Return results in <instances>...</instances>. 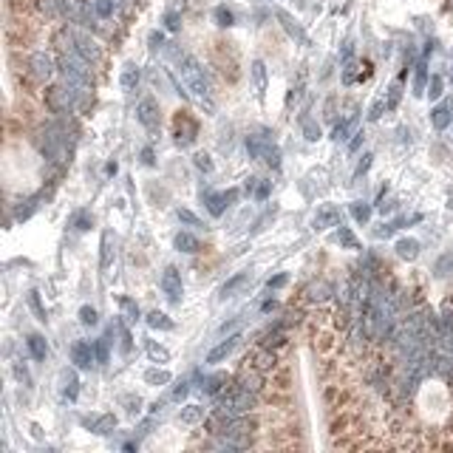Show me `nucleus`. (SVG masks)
I'll use <instances>...</instances> for the list:
<instances>
[{
	"label": "nucleus",
	"instance_id": "ddd939ff",
	"mask_svg": "<svg viewBox=\"0 0 453 453\" xmlns=\"http://www.w3.org/2000/svg\"><path fill=\"white\" fill-rule=\"evenodd\" d=\"M338 221H340V210H338V207H323L320 213L315 216V227H317V230L338 227Z\"/></svg>",
	"mask_w": 453,
	"mask_h": 453
},
{
	"label": "nucleus",
	"instance_id": "1a4fd4ad",
	"mask_svg": "<svg viewBox=\"0 0 453 453\" xmlns=\"http://www.w3.org/2000/svg\"><path fill=\"white\" fill-rule=\"evenodd\" d=\"M238 340H241V338H227L224 343H219V346H216L213 351H210V354H207V362H213V366H216V362H221V360H227V357H230L232 351H235V346H238Z\"/></svg>",
	"mask_w": 453,
	"mask_h": 453
},
{
	"label": "nucleus",
	"instance_id": "f3484780",
	"mask_svg": "<svg viewBox=\"0 0 453 453\" xmlns=\"http://www.w3.org/2000/svg\"><path fill=\"white\" fill-rule=\"evenodd\" d=\"M227 382H230V377H227V374H216V377H207L201 388L207 391V394H213V397H216V394H221V391H224V385H227Z\"/></svg>",
	"mask_w": 453,
	"mask_h": 453
},
{
	"label": "nucleus",
	"instance_id": "f704fd0d",
	"mask_svg": "<svg viewBox=\"0 0 453 453\" xmlns=\"http://www.w3.org/2000/svg\"><path fill=\"white\" fill-rule=\"evenodd\" d=\"M136 80H139V71H133V68H131V71H125L122 85H125V88H133V82H136Z\"/></svg>",
	"mask_w": 453,
	"mask_h": 453
},
{
	"label": "nucleus",
	"instance_id": "dca6fc26",
	"mask_svg": "<svg viewBox=\"0 0 453 453\" xmlns=\"http://www.w3.org/2000/svg\"><path fill=\"white\" fill-rule=\"evenodd\" d=\"M250 284V275H247V272H241V275H235V278H230L224 286H221V297H232L241 286H247Z\"/></svg>",
	"mask_w": 453,
	"mask_h": 453
},
{
	"label": "nucleus",
	"instance_id": "6e6552de",
	"mask_svg": "<svg viewBox=\"0 0 453 453\" xmlns=\"http://www.w3.org/2000/svg\"><path fill=\"white\" fill-rule=\"evenodd\" d=\"M235 190L230 193H204V204L210 207V213L213 216H221L224 213V207H230V201H235Z\"/></svg>",
	"mask_w": 453,
	"mask_h": 453
},
{
	"label": "nucleus",
	"instance_id": "58836bf2",
	"mask_svg": "<svg viewBox=\"0 0 453 453\" xmlns=\"http://www.w3.org/2000/svg\"><path fill=\"white\" fill-rule=\"evenodd\" d=\"M173 397H176V400H185V397H187V382H181V385L176 388V394H173Z\"/></svg>",
	"mask_w": 453,
	"mask_h": 453
},
{
	"label": "nucleus",
	"instance_id": "b1692460",
	"mask_svg": "<svg viewBox=\"0 0 453 453\" xmlns=\"http://www.w3.org/2000/svg\"><path fill=\"white\" fill-rule=\"evenodd\" d=\"M63 382H66V385H63V394H66L68 400H77V377H74V374H66Z\"/></svg>",
	"mask_w": 453,
	"mask_h": 453
},
{
	"label": "nucleus",
	"instance_id": "a878e982",
	"mask_svg": "<svg viewBox=\"0 0 453 453\" xmlns=\"http://www.w3.org/2000/svg\"><path fill=\"white\" fill-rule=\"evenodd\" d=\"M28 306L35 309L37 320H46V312H43V306H40V295H37V292H28Z\"/></svg>",
	"mask_w": 453,
	"mask_h": 453
},
{
	"label": "nucleus",
	"instance_id": "cd10ccee",
	"mask_svg": "<svg viewBox=\"0 0 453 453\" xmlns=\"http://www.w3.org/2000/svg\"><path fill=\"white\" fill-rule=\"evenodd\" d=\"M91 224H94V219H91L88 213H77V216H74V227H77L80 232H85V230H91Z\"/></svg>",
	"mask_w": 453,
	"mask_h": 453
},
{
	"label": "nucleus",
	"instance_id": "423d86ee",
	"mask_svg": "<svg viewBox=\"0 0 453 453\" xmlns=\"http://www.w3.org/2000/svg\"><path fill=\"white\" fill-rule=\"evenodd\" d=\"M94 357H97L94 346L85 343V340H77V343L71 346V362H74L77 369H91V362H94Z\"/></svg>",
	"mask_w": 453,
	"mask_h": 453
},
{
	"label": "nucleus",
	"instance_id": "4c0bfd02",
	"mask_svg": "<svg viewBox=\"0 0 453 453\" xmlns=\"http://www.w3.org/2000/svg\"><path fill=\"white\" fill-rule=\"evenodd\" d=\"M122 403H125V405H131V408H128L131 414H133V411H139V405H142V400H139V397H122Z\"/></svg>",
	"mask_w": 453,
	"mask_h": 453
},
{
	"label": "nucleus",
	"instance_id": "39448f33",
	"mask_svg": "<svg viewBox=\"0 0 453 453\" xmlns=\"http://www.w3.org/2000/svg\"><path fill=\"white\" fill-rule=\"evenodd\" d=\"M162 289L167 295L170 304H178L181 300V272L176 266H167L165 269V275H162Z\"/></svg>",
	"mask_w": 453,
	"mask_h": 453
},
{
	"label": "nucleus",
	"instance_id": "6ab92c4d",
	"mask_svg": "<svg viewBox=\"0 0 453 453\" xmlns=\"http://www.w3.org/2000/svg\"><path fill=\"white\" fill-rule=\"evenodd\" d=\"M147 323H150V329H165V331L173 329V320H170L165 312H150V315H147Z\"/></svg>",
	"mask_w": 453,
	"mask_h": 453
},
{
	"label": "nucleus",
	"instance_id": "ea45409f",
	"mask_svg": "<svg viewBox=\"0 0 453 453\" xmlns=\"http://www.w3.org/2000/svg\"><path fill=\"white\" fill-rule=\"evenodd\" d=\"M255 196H258V198H266V196H269V181H264V185L255 190Z\"/></svg>",
	"mask_w": 453,
	"mask_h": 453
},
{
	"label": "nucleus",
	"instance_id": "bb28decb",
	"mask_svg": "<svg viewBox=\"0 0 453 453\" xmlns=\"http://www.w3.org/2000/svg\"><path fill=\"white\" fill-rule=\"evenodd\" d=\"M102 269L111 266V235H102V261H100Z\"/></svg>",
	"mask_w": 453,
	"mask_h": 453
},
{
	"label": "nucleus",
	"instance_id": "72a5a7b5",
	"mask_svg": "<svg viewBox=\"0 0 453 453\" xmlns=\"http://www.w3.org/2000/svg\"><path fill=\"white\" fill-rule=\"evenodd\" d=\"M196 165H198L201 170H207V173L213 170V162H210V156H207V154H198V156H196Z\"/></svg>",
	"mask_w": 453,
	"mask_h": 453
},
{
	"label": "nucleus",
	"instance_id": "f8f14e48",
	"mask_svg": "<svg viewBox=\"0 0 453 453\" xmlns=\"http://www.w3.org/2000/svg\"><path fill=\"white\" fill-rule=\"evenodd\" d=\"M309 300H312V304H323V300H329L331 295H338V289L335 286H331L329 281H320V284H312L309 289Z\"/></svg>",
	"mask_w": 453,
	"mask_h": 453
},
{
	"label": "nucleus",
	"instance_id": "7ed1b4c3",
	"mask_svg": "<svg viewBox=\"0 0 453 453\" xmlns=\"http://www.w3.org/2000/svg\"><path fill=\"white\" fill-rule=\"evenodd\" d=\"M244 366H252V369H258V371H264V374H272V371H275V369L281 366V362H278V354L272 351V349L258 346L252 354H247Z\"/></svg>",
	"mask_w": 453,
	"mask_h": 453
},
{
	"label": "nucleus",
	"instance_id": "0eeeda50",
	"mask_svg": "<svg viewBox=\"0 0 453 453\" xmlns=\"http://www.w3.org/2000/svg\"><path fill=\"white\" fill-rule=\"evenodd\" d=\"M136 113H139V122H142L147 131H156V125H159V105H156L154 100H142Z\"/></svg>",
	"mask_w": 453,
	"mask_h": 453
},
{
	"label": "nucleus",
	"instance_id": "4be33fe9",
	"mask_svg": "<svg viewBox=\"0 0 453 453\" xmlns=\"http://www.w3.org/2000/svg\"><path fill=\"white\" fill-rule=\"evenodd\" d=\"M147 354L154 357V360H159V362H167V360H170V351L162 349V346H156L154 340H147Z\"/></svg>",
	"mask_w": 453,
	"mask_h": 453
},
{
	"label": "nucleus",
	"instance_id": "e433bc0d",
	"mask_svg": "<svg viewBox=\"0 0 453 453\" xmlns=\"http://www.w3.org/2000/svg\"><path fill=\"white\" fill-rule=\"evenodd\" d=\"M286 281H289V275H275V278L269 281V289H281Z\"/></svg>",
	"mask_w": 453,
	"mask_h": 453
},
{
	"label": "nucleus",
	"instance_id": "412c9836",
	"mask_svg": "<svg viewBox=\"0 0 453 453\" xmlns=\"http://www.w3.org/2000/svg\"><path fill=\"white\" fill-rule=\"evenodd\" d=\"M145 382H150V385H165V382H170V374H167V371L150 369V371H145Z\"/></svg>",
	"mask_w": 453,
	"mask_h": 453
},
{
	"label": "nucleus",
	"instance_id": "c85d7f7f",
	"mask_svg": "<svg viewBox=\"0 0 453 453\" xmlns=\"http://www.w3.org/2000/svg\"><path fill=\"white\" fill-rule=\"evenodd\" d=\"M80 320H82L85 326H94V323H97V309L82 306V309H80Z\"/></svg>",
	"mask_w": 453,
	"mask_h": 453
},
{
	"label": "nucleus",
	"instance_id": "2eb2a0df",
	"mask_svg": "<svg viewBox=\"0 0 453 453\" xmlns=\"http://www.w3.org/2000/svg\"><path fill=\"white\" fill-rule=\"evenodd\" d=\"M26 346H28V351H32L35 360H46V357H48V346H46V340H43L40 335H28Z\"/></svg>",
	"mask_w": 453,
	"mask_h": 453
},
{
	"label": "nucleus",
	"instance_id": "9d476101",
	"mask_svg": "<svg viewBox=\"0 0 453 453\" xmlns=\"http://www.w3.org/2000/svg\"><path fill=\"white\" fill-rule=\"evenodd\" d=\"M176 250L187 252V255H196V252H201V241L193 232H178L176 235Z\"/></svg>",
	"mask_w": 453,
	"mask_h": 453
},
{
	"label": "nucleus",
	"instance_id": "c9c22d12",
	"mask_svg": "<svg viewBox=\"0 0 453 453\" xmlns=\"http://www.w3.org/2000/svg\"><path fill=\"white\" fill-rule=\"evenodd\" d=\"M304 131H306V139H312V142L320 136V128H317V125H312V122H306V125H304Z\"/></svg>",
	"mask_w": 453,
	"mask_h": 453
},
{
	"label": "nucleus",
	"instance_id": "a19ab883",
	"mask_svg": "<svg viewBox=\"0 0 453 453\" xmlns=\"http://www.w3.org/2000/svg\"><path fill=\"white\" fill-rule=\"evenodd\" d=\"M142 162H145V165H154V154H150V150H145V154H142Z\"/></svg>",
	"mask_w": 453,
	"mask_h": 453
},
{
	"label": "nucleus",
	"instance_id": "a211bd4d",
	"mask_svg": "<svg viewBox=\"0 0 453 453\" xmlns=\"http://www.w3.org/2000/svg\"><path fill=\"white\" fill-rule=\"evenodd\" d=\"M119 306H122V317H125L128 323H136V320H139V306L133 304L131 297H119Z\"/></svg>",
	"mask_w": 453,
	"mask_h": 453
},
{
	"label": "nucleus",
	"instance_id": "f03ea898",
	"mask_svg": "<svg viewBox=\"0 0 453 453\" xmlns=\"http://www.w3.org/2000/svg\"><path fill=\"white\" fill-rule=\"evenodd\" d=\"M74 100H77V97H71L68 91H66V88H59V85L46 88V97H43L46 111H48V113H54V116H63V113H68V108H74Z\"/></svg>",
	"mask_w": 453,
	"mask_h": 453
},
{
	"label": "nucleus",
	"instance_id": "7c9ffc66",
	"mask_svg": "<svg viewBox=\"0 0 453 453\" xmlns=\"http://www.w3.org/2000/svg\"><path fill=\"white\" fill-rule=\"evenodd\" d=\"M338 241H340V244H346V247H357V241H354V235L349 232V227H340V232H338Z\"/></svg>",
	"mask_w": 453,
	"mask_h": 453
},
{
	"label": "nucleus",
	"instance_id": "79ce46f5",
	"mask_svg": "<svg viewBox=\"0 0 453 453\" xmlns=\"http://www.w3.org/2000/svg\"><path fill=\"white\" fill-rule=\"evenodd\" d=\"M360 142H362V133H357V139H354V142L349 145V150H351V154H354V150H357V147H360Z\"/></svg>",
	"mask_w": 453,
	"mask_h": 453
},
{
	"label": "nucleus",
	"instance_id": "393cba45",
	"mask_svg": "<svg viewBox=\"0 0 453 453\" xmlns=\"http://www.w3.org/2000/svg\"><path fill=\"white\" fill-rule=\"evenodd\" d=\"M397 252H400L403 258H414V255H416V241H400V244H397Z\"/></svg>",
	"mask_w": 453,
	"mask_h": 453
},
{
	"label": "nucleus",
	"instance_id": "5701e85b",
	"mask_svg": "<svg viewBox=\"0 0 453 453\" xmlns=\"http://www.w3.org/2000/svg\"><path fill=\"white\" fill-rule=\"evenodd\" d=\"M351 216H354L360 224H366V221H369V216H371V210H369L366 204H360V201H357V204H351Z\"/></svg>",
	"mask_w": 453,
	"mask_h": 453
},
{
	"label": "nucleus",
	"instance_id": "aec40b11",
	"mask_svg": "<svg viewBox=\"0 0 453 453\" xmlns=\"http://www.w3.org/2000/svg\"><path fill=\"white\" fill-rule=\"evenodd\" d=\"M252 80H255L258 94H264V91H266V68H264V63H252Z\"/></svg>",
	"mask_w": 453,
	"mask_h": 453
},
{
	"label": "nucleus",
	"instance_id": "2f4dec72",
	"mask_svg": "<svg viewBox=\"0 0 453 453\" xmlns=\"http://www.w3.org/2000/svg\"><path fill=\"white\" fill-rule=\"evenodd\" d=\"M351 125H354V116H351V119H343V122L335 128V139H346V133H349Z\"/></svg>",
	"mask_w": 453,
	"mask_h": 453
},
{
	"label": "nucleus",
	"instance_id": "4468645a",
	"mask_svg": "<svg viewBox=\"0 0 453 453\" xmlns=\"http://www.w3.org/2000/svg\"><path fill=\"white\" fill-rule=\"evenodd\" d=\"M178 419L185 422V425H198V422H204V408L201 405H187V408H181Z\"/></svg>",
	"mask_w": 453,
	"mask_h": 453
},
{
	"label": "nucleus",
	"instance_id": "473e14b6",
	"mask_svg": "<svg viewBox=\"0 0 453 453\" xmlns=\"http://www.w3.org/2000/svg\"><path fill=\"white\" fill-rule=\"evenodd\" d=\"M178 219H181V221H185V224H193V227H201V221H198V219H196V216L190 213V210H178Z\"/></svg>",
	"mask_w": 453,
	"mask_h": 453
},
{
	"label": "nucleus",
	"instance_id": "c756f323",
	"mask_svg": "<svg viewBox=\"0 0 453 453\" xmlns=\"http://www.w3.org/2000/svg\"><path fill=\"white\" fill-rule=\"evenodd\" d=\"M94 351H97V360L105 362V360H108V338H100V340L94 343Z\"/></svg>",
	"mask_w": 453,
	"mask_h": 453
},
{
	"label": "nucleus",
	"instance_id": "9b49d317",
	"mask_svg": "<svg viewBox=\"0 0 453 453\" xmlns=\"http://www.w3.org/2000/svg\"><path fill=\"white\" fill-rule=\"evenodd\" d=\"M85 425L94 431V434H108V431L116 428V419H113V414H100V416L85 419Z\"/></svg>",
	"mask_w": 453,
	"mask_h": 453
},
{
	"label": "nucleus",
	"instance_id": "f257e3e1",
	"mask_svg": "<svg viewBox=\"0 0 453 453\" xmlns=\"http://www.w3.org/2000/svg\"><path fill=\"white\" fill-rule=\"evenodd\" d=\"M181 80H185V85L193 91V94L204 102V100H210V85H207V80H204V68L196 63L193 57H187L185 63H181Z\"/></svg>",
	"mask_w": 453,
	"mask_h": 453
},
{
	"label": "nucleus",
	"instance_id": "20e7f679",
	"mask_svg": "<svg viewBox=\"0 0 453 453\" xmlns=\"http://www.w3.org/2000/svg\"><path fill=\"white\" fill-rule=\"evenodd\" d=\"M196 131H198V125L190 119V113H187V111H178V113H176V142L185 145V147L193 145Z\"/></svg>",
	"mask_w": 453,
	"mask_h": 453
}]
</instances>
